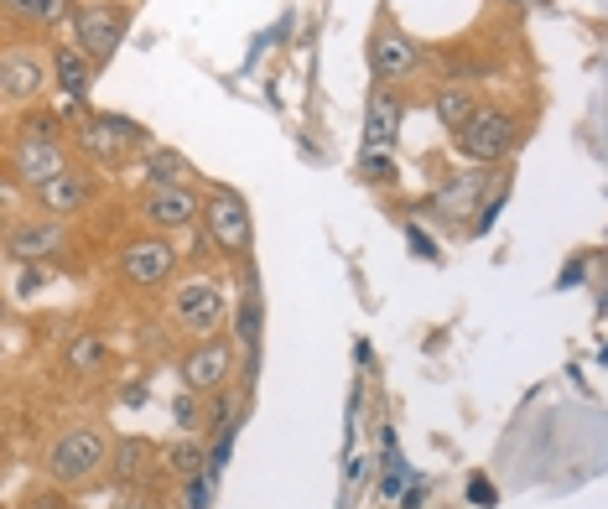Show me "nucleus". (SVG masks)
I'll use <instances>...</instances> for the list:
<instances>
[{"label": "nucleus", "mask_w": 608, "mask_h": 509, "mask_svg": "<svg viewBox=\"0 0 608 509\" xmlns=\"http://www.w3.org/2000/svg\"><path fill=\"white\" fill-rule=\"evenodd\" d=\"M411 245H417V250L426 254V260H437V245H432V239H426V234H421V229H411Z\"/></svg>", "instance_id": "30"}, {"label": "nucleus", "mask_w": 608, "mask_h": 509, "mask_svg": "<svg viewBox=\"0 0 608 509\" xmlns=\"http://www.w3.org/2000/svg\"><path fill=\"white\" fill-rule=\"evenodd\" d=\"M99 359H104V344H99V333H73L69 348H63V364L78 374L99 370Z\"/></svg>", "instance_id": "22"}, {"label": "nucleus", "mask_w": 608, "mask_h": 509, "mask_svg": "<svg viewBox=\"0 0 608 509\" xmlns=\"http://www.w3.org/2000/svg\"><path fill=\"white\" fill-rule=\"evenodd\" d=\"M229 370H234V344L209 333V338L183 359V385L187 390H198V395H213V390H224Z\"/></svg>", "instance_id": "10"}, {"label": "nucleus", "mask_w": 608, "mask_h": 509, "mask_svg": "<svg viewBox=\"0 0 608 509\" xmlns=\"http://www.w3.org/2000/svg\"><path fill=\"white\" fill-rule=\"evenodd\" d=\"M432 110L443 120V131H463L468 120H473V94H468L463 84H443L437 99H432Z\"/></svg>", "instance_id": "18"}, {"label": "nucleus", "mask_w": 608, "mask_h": 509, "mask_svg": "<svg viewBox=\"0 0 608 509\" xmlns=\"http://www.w3.org/2000/svg\"><path fill=\"white\" fill-rule=\"evenodd\" d=\"M484 193V172H463L458 183H447L443 193H437V209H452V213H468V203Z\"/></svg>", "instance_id": "24"}, {"label": "nucleus", "mask_w": 608, "mask_h": 509, "mask_svg": "<svg viewBox=\"0 0 608 509\" xmlns=\"http://www.w3.org/2000/svg\"><path fill=\"white\" fill-rule=\"evenodd\" d=\"M224 312H229V297L213 276H193L172 291V323L193 333V338H209L213 327L224 323Z\"/></svg>", "instance_id": "4"}, {"label": "nucleus", "mask_w": 608, "mask_h": 509, "mask_svg": "<svg viewBox=\"0 0 608 509\" xmlns=\"http://www.w3.org/2000/svg\"><path fill=\"white\" fill-rule=\"evenodd\" d=\"M94 63L89 52L78 42H63V47H52V78H58V89L69 94L73 104H84L89 99V89H94Z\"/></svg>", "instance_id": "14"}, {"label": "nucleus", "mask_w": 608, "mask_h": 509, "mask_svg": "<svg viewBox=\"0 0 608 509\" xmlns=\"http://www.w3.org/2000/svg\"><path fill=\"white\" fill-rule=\"evenodd\" d=\"M115 458V447L104 442V432L99 426H69L63 437L47 447V473H52V484H89L99 468Z\"/></svg>", "instance_id": "2"}, {"label": "nucleus", "mask_w": 608, "mask_h": 509, "mask_svg": "<svg viewBox=\"0 0 608 509\" xmlns=\"http://www.w3.org/2000/svg\"><path fill=\"white\" fill-rule=\"evenodd\" d=\"M22 509H73V505H69V494H63V484H58V488H37V494H26Z\"/></svg>", "instance_id": "27"}, {"label": "nucleus", "mask_w": 608, "mask_h": 509, "mask_svg": "<svg viewBox=\"0 0 608 509\" xmlns=\"http://www.w3.org/2000/svg\"><path fill=\"white\" fill-rule=\"evenodd\" d=\"M37 203H42V213H52V219H69V213H78L89 203V177H84L78 166H69L63 177H52V183L37 193Z\"/></svg>", "instance_id": "16"}, {"label": "nucleus", "mask_w": 608, "mask_h": 509, "mask_svg": "<svg viewBox=\"0 0 608 509\" xmlns=\"http://www.w3.org/2000/svg\"><path fill=\"white\" fill-rule=\"evenodd\" d=\"M400 136V94L396 89H370V110H364V151H390Z\"/></svg>", "instance_id": "15"}, {"label": "nucleus", "mask_w": 608, "mask_h": 509, "mask_svg": "<svg viewBox=\"0 0 608 509\" xmlns=\"http://www.w3.org/2000/svg\"><path fill=\"white\" fill-rule=\"evenodd\" d=\"M239 344H245V359L250 370L260 364V286L256 276L245 281V307H239Z\"/></svg>", "instance_id": "20"}, {"label": "nucleus", "mask_w": 608, "mask_h": 509, "mask_svg": "<svg viewBox=\"0 0 608 509\" xmlns=\"http://www.w3.org/2000/svg\"><path fill=\"white\" fill-rule=\"evenodd\" d=\"M146 177H151V187H187L193 166H187V157H177V151H151V157H146Z\"/></svg>", "instance_id": "21"}, {"label": "nucleus", "mask_w": 608, "mask_h": 509, "mask_svg": "<svg viewBox=\"0 0 608 509\" xmlns=\"http://www.w3.org/2000/svg\"><path fill=\"white\" fill-rule=\"evenodd\" d=\"M125 509H146V505H125Z\"/></svg>", "instance_id": "32"}, {"label": "nucleus", "mask_w": 608, "mask_h": 509, "mask_svg": "<svg viewBox=\"0 0 608 509\" xmlns=\"http://www.w3.org/2000/svg\"><path fill=\"white\" fill-rule=\"evenodd\" d=\"M514 140H520V120L510 115V110H473V120H468L463 131H452V146H458V157H468V162H505L514 151Z\"/></svg>", "instance_id": "3"}, {"label": "nucleus", "mask_w": 608, "mask_h": 509, "mask_svg": "<svg viewBox=\"0 0 608 509\" xmlns=\"http://www.w3.org/2000/svg\"><path fill=\"white\" fill-rule=\"evenodd\" d=\"M468 505H479V509L499 505V494H494V484L484 479V473H473V479H468Z\"/></svg>", "instance_id": "28"}, {"label": "nucleus", "mask_w": 608, "mask_h": 509, "mask_svg": "<svg viewBox=\"0 0 608 509\" xmlns=\"http://www.w3.org/2000/svg\"><path fill=\"white\" fill-rule=\"evenodd\" d=\"M5 11H11L16 22H26V26H63V22H73L69 0H5Z\"/></svg>", "instance_id": "17"}, {"label": "nucleus", "mask_w": 608, "mask_h": 509, "mask_svg": "<svg viewBox=\"0 0 608 509\" xmlns=\"http://www.w3.org/2000/svg\"><path fill=\"white\" fill-rule=\"evenodd\" d=\"M203 224L209 234L219 239V250L224 254H245L250 250V209H245V198L239 193H209V203H203Z\"/></svg>", "instance_id": "7"}, {"label": "nucleus", "mask_w": 608, "mask_h": 509, "mask_svg": "<svg viewBox=\"0 0 608 509\" xmlns=\"http://www.w3.org/2000/svg\"><path fill=\"white\" fill-rule=\"evenodd\" d=\"M0 89H5V104H26L47 89V63L26 47H5V63H0Z\"/></svg>", "instance_id": "11"}, {"label": "nucleus", "mask_w": 608, "mask_h": 509, "mask_svg": "<svg viewBox=\"0 0 608 509\" xmlns=\"http://www.w3.org/2000/svg\"><path fill=\"white\" fill-rule=\"evenodd\" d=\"M364 177H374V183H390V177H396V166H390V157H385V151H364Z\"/></svg>", "instance_id": "29"}, {"label": "nucleus", "mask_w": 608, "mask_h": 509, "mask_svg": "<svg viewBox=\"0 0 608 509\" xmlns=\"http://www.w3.org/2000/svg\"><path fill=\"white\" fill-rule=\"evenodd\" d=\"M183 509H213V479H187L183 484Z\"/></svg>", "instance_id": "26"}, {"label": "nucleus", "mask_w": 608, "mask_h": 509, "mask_svg": "<svg viewBox=\"0 0 608 509\" xmlns=\"http://www.w3.org/2000/svg\"><path fill=\"white\" fill-rule=\"evenodd\" d=\"M172 417H177V426H183V432L209 426V421H203V406H198V390H183V395H177V400H172Z\"/></svg>", "instance_id": "25"}, {"label": "nucleus", "mask_w": 608, "mask_h": 509, "mask_svg": "<svg viewBox=\"0 0 608 509\" xmlns=\"http://www.w3.org/2000/svg\"><path fill=\"white\" fill-rule=\"evenodd\" d=\"M69 172V151H63V140H58V125L52 120H32L22 125V136L11 146V177L32 193H42L52 177H63Z\"/></svg>", "instance_id": "1"}, {"label": "nucleus", "mask_w": 608, "mask_h": 509, "mask_svg": "<svg viewBox=\"0 0 608 509\" xmlns=\"http://www.w3.org/2000/svg\"><path fill=\"white\" fill-rule=\"evenodd\" d=\"M157 509H166V505H157Z\"/></svg>", "instance_id": "33"}, {"label": "nucleus", "mask_w": 608, "mask_h": 509, "mask_svg": "<svg viewBox=\"0 0 608 509\" xmlns=\"http://www.w3.org/2000/svg\"><path fill=\"white\" fill-rule=\"evenodd\" d=\"M162 452H157V442H146V437H120L115 442V458H110V468H115V479L125 488H140V484H151L157 473H162Z\"/></svg>", "instance_id": "12"}, {"label": "nucleus", "mask_w": 608, "mask_h": 509, "mask_svg": "<svg viewBox=\"0 0 608 509\" xmlns=\"http://www.w3.org/2000/svg\"><path fill=\"white\" fill-rule=\"evenodd\" d=\"M198 213H203V203L193 187H151L140 203V219L151 224V234H183L198 224Z\"/></svg>", "instance_id": "6"}, {"label": "nucleus", "mask_w": 608, "mask_h": 509, "mask_svg": "<svg viewBox=\"0 0 608 509\" xmlns=\"http://www.w3.org/2000/svg\"><path fill=\"white\" fill-rule=\"evenodd\" d=\"M421 63V52L411 37H400V32H380L370 42V69L380 84H396V78H411Z\"/></svg>", "instance_id": "13"}, {"label": "nucleus", "mask_w": 608, "mask_h": 509, "mask_svg": "<svg viewBox=\"0 0 608 509\" xmlns=\"http://www.w3.org/2000/svg\"><path fill=\"white\" fill-rule=\"evenodd\" d=\"M166 468H172V473H177V479H203V473H209V452H203V442L193 437V432H187L183 442H172V447H166Z\"/></svg>", "instance_id": "19"}, {"label": "nucleus", "mask_w": 608, "mask_h": 509, "mask_svg": "<svg viewBox=\"0 0 608 509\" xmlns=\"http://www.w3.org/2000/svg\"><path fill=\"white\" fill-rule=\"evenodd\" d=\"M73 37L94 63H110L120 42H125V16L110 11V5H84V11H73Z\"/></svg>", "instance_id": "9"}, {"label": "nucleus", "mask_w": 608, "mask_h": 509, "mask_svg": "<svg viewBox=\"0 0 608 509\" xmlns=\"http://www.w3.org/2000/svg\"><path fill=\"white\" fill-rule=\"evenodd\" d=\"M63 245H69V229H63V219H52V213L16 219L11 234H5V250H11V260H22V265H37L47 254H58Z\"/></svg>", "instance_id": "8"}, {"label": "nucleus", "mask_w": 608, "mask_h": 509, "mask_svg": "<svg viewBox=\"0 0 608 509\" xmlns=\"http://www.w3.org/2000/svg\"><path fill=\"white\" fill-rule=\"evenodd\" d=\"M120 276L140 286V291H151V286H162V281L177 276V245L166 239V234H146V239H131L125 250H120Z\"/></svg>", "instance_id": "5"}, {"label": "nucleus", "mask_w": 608, "mask_h": 509, "mask_svg": "<svg viewBox=\"0 0 608 509\" xmlns=\"http://www.w3.org/2000/svg\"><path fill=\"white\" fill-rule=\"evenodd\" d=\"M505 5H510V11H520V16H531V11H541L546 0H505Z\"/></svg>", "instance_id": "31"}, {"label": "nucleus", "mask_w": 608, "mask_h": 509, "mask_svg": "<svg viewBox=\"0 0 608 509\" xmlns=\"http://www.w3.org/2000/svg\"><path fill=\"white\" fill-rule=\"evenodd\" d=\"M78 140L89 146L94 157H120V151H125V140H120L115 131L104 125V115H89V120H84V125H78Z\"/></svg>", "instance_id": "23"}]
</instances>
